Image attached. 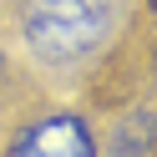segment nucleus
<instances>
[{"instance_id":"7ed1b4c3","label":"nucleus","mask_w":157,"mask_h":157,"mask_svg":"<svg viewBox=\"0 0 157 157\" xmlns=\"http://www.w3.org/2000/svg\"><path fill=\"white\" fill-rule=\"evenodd\" d=\"M147 5H152V10H157V0H147Z\"/></svg>"},{"instance_id":"f257e3e1","label":"nucleus","mask_w":157,"mask_h":157,"mask_svg":"<svg viewBox=\"0 0 157 157\" xmlns=\"http://www.w3.org/2000/svg\"><path fill=\"white\" fill-rule=\"evenodd\" d=\"M117 0H21V41L46 66H81L112 41Z\"/></svg>"},{"instance_id":"f03ea898","label":"nucleus","mask_w":157,"mask_h":157,"mask_svg":"<svg viewBox=\"0 0 157 157\" xmlns=\"http://www.w3.org/2000/svg\"><path fill=\"white\" fill-rule=\"evenodd\" d=\"M5 157H96V132L81 112H51L21 127Z\"/></svg>"}]
</instances>
